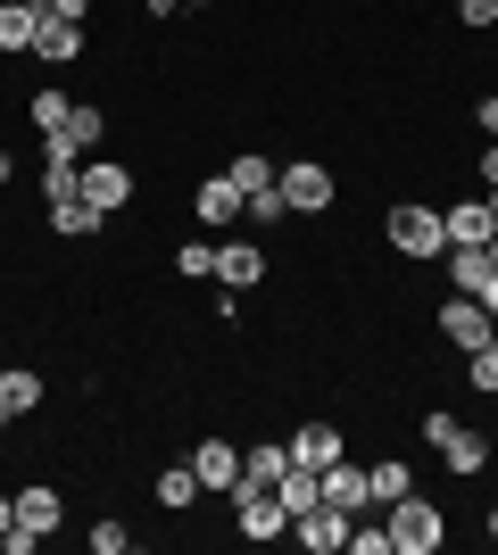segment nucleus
Wrapping results in <instances>:
<instances>
[{"label":"nucleus","mask_w":498,"mask_h":555,"mask_svg":"<svg viewBox=\"0 0 498 555\" xmlns=\"http://www.w3.org/2000/svg\"><path fill=\"white\" fill-rule=\"evenodd\" d=\"M34 34H42V9L34 0H0V59H34Z\"/></svg>","instance_id":"nucleus-18"},{"label":"nucleus","mask_w":498,"mask_h":555,"mask_svg":"<svg viewBox=\"0 0 498 555\" xmlns=\"http://www.w3.org/2000/svg\"><path fill=\"white\" fill-rule=\"evenodd\" d=\"M183 9H216V0H183Z\"/></svg>","instance_id":"nucleus-43"},{"label":"nucleus","mask_w":498,"mask_h":555,"mask_svg":"<svg viewBox=\"0 0 498 555\" xmlns=\"http://www.w3.org/2000/svg\"><path fill=\"white\" fill-rule=\"evenodd\" d=\"M42 224L59 232V241H92V232L108 224V216H100L92 199H84V191H75V199H42Z\"/></svg>","instance_id":"nucleus-17"},{"label":"nucleus","mask_w":498,"mask_h":555,"mask_svg":"<svg viewBox=\"0 0 498 555\" xmlns=\"http://www.w3.org/2000/svg\"><path fill=\"white\" fill-rule=\"evenodd\" d=\"M9 522H17V489H0V531H9Z\"/></svg>","instance_id":"nucleus-38"},{"label":"nucleus","mask_w":498,"mask_h":555,"mask_svg":"<svg viewBox=\"0 0 498 555\" xmlns=\"http://www.w3.org/2000/svg\"><path fill=\"white\" fill-rule=\"evenodd\" d=\"M266 266H274V257H266L258 241H225V249H216V282H225V291H258Z\"/></svg>","instance_id":"nucleus-14"},{"label":"nucleus","mask_w":498,"mask_h":555,"mask_svg":"<svg viewBox=\"0 0 498 555\" xmlns=\"http://www.w3.org/2000/svg\"><path fill=\"white\" fill-rule=\"evenodd\" d=\"M440 266H449V291H465V299H474L482 282H490V249H449Z\"/></svg>","instance_id":"nucleus-27"},{"label":"nucleus","mask_w":498,"mask_h":555,"mask_svg":"<svg viewBox=\"0 0 498 555\" xmlns=\"http://www.w3.org/2000/svg\"><path fill=\"white\" fill-rule=\"evenodd\" d=\"M191 216H200V224H208V232L241 224V183H233V175H225V166H216V175H200V183H191Z\"/></svg>","instance_id":"nucleus-10"},{"label":"nucleus","mask_w":498,"mask_h":555,"mask_svg":"<svg viewBox=\"0 0 498 555\" xmlns=\"http://www.w3.org/2000/svg\"><path fill=\"white\" fill-rule=\"evenodd\" d=\"M42 17H75V25H92V0H34Z\"/></svg>","instance_id":"nucleus-34"},{"label":"nucleus","mask_w":498,"mask_h":555,"mask_svg":"<svg viewBox=\"0 0 498 555\" xmlns=\"http://www.w3.org/2000/svg\"><path fill=\"white\" fill-rule=\"evenodd\" d=\"M150 498H158L166 514H191L200 498H208V489H200V473H191V456H183V464H158V481H150Z\"/></svg>","instance_id":"nucleus-19"},{"label":"nucleus","mask_w":498,"mask_h":555,"mask_svg":"<svg viewBox=\"0 0 498 555\" xmlns=\"http://www.w3.org/2000/svg\"><path fill=\"white\" fill-rule=\"evenodd\" d=\"M92 547L100 555H133V522H125V514H100V522H92Z\"/></svg>","instance_id":"nucleus-28"},{"label":"nucleus","mask_w":498,"mask_h":555,"mask_svg":"<svg viewBox=\"0 0 498 555\" xmlns=\"http://www.w3.org/2000/svg\"><path fill=\"white\" fill-rule=\"evenodd\" d=\"M42 547V531H25V522H9V531H0V555H34Z\"/></svg>","instance_id":"nucleus-33"},{"label":"nucleus","mask_w":498,"mask_h":555,"mask_svg":"<svg viewBox=\"0 0 498 555\" xmlns=\"http://www.w3.org/2000/svg\"><path fill=\"white\" fill-rule=\"evenodd\" d=\"M225 175H233V183H241V199H250V191H274V175H283V166H274V158L258 150V141H250V150H233V158H225Z\"/></svg>","instance_id":"nucleus-24"},{"label":"nucleus","mask_w":498,"mask_h":555,"mask_svg":"<svg viewBox=\"0 0 498 555\" xmlns=\"http://www.w3.org/2000/svg\"><path fill=\"white\" fill-rule=\"evenodd\" d=\"M84 199H92L100 216H125V208H133V166L92 150V158H84Z\"/></svg>","instance_id":"nucleus-6"},{"label":"nucleus","mask_w":498,"mask_h":555,"mask_svg":"<svg viewBox=\"0 0 498 555\" xmlns=\"http://www.w3.org/2000/svg\"><path fill=\"white\" fill-rule=\"evenodd\" d=\"M25 116H34V133H67V116H75V92H59V83H42V92L25 100Z\"/></svg>","instance_id":"nucleus-25"},{"label":"nucleus","mask_w":498,"mask_h":555,"mask_svg":"<svg viewBox=\"0 0 498 555\" xmlns=\"http://www.w3.org/2000/svg\"><path fill=\"white\" fill-rule=\"evenodd\" d=\"M432 324H440V340L457 348V357H465V348H482L490 340V315H482V299H465V291H449V299H440V315H432Z\"/></svg>","instance_id":"nucleus-9"},{"label":"nucleus","mask_w":498,"mask_h":555,"mask_svg":"<svg viewBox=\"0 0 498 555\" xmlns=\"http://www.w3.org/2000/svg\"><path fill=\"white\" fill-rule=\"evenodd\" d=\"M349 522H357V514H341V506H324V498H316V506L291 522V539H299L308 555H341V547H349Z\"/></svg>","instance_id":"nucleus-11"},{"label":"nucleus","mask_w":498,"mask_h":555,"mask_svg":"<svg viewBox=\"0 0 498 555\" xmlns=\"http://www.w3.org/2000/svg\"><path fill=\"white\" fill-rule=\"evenodd\" d=\"M382 522H391V555H440L449 547V506L424 498V489H407L399 506H382Z\"/></svg>","instance_id":"nucleus-2"},{"label":"nucleus","mask_w":498,"mask_h":555,"mask_svg":"<svg viewBox=\"0 0 498 555\" xmlns=\"http://www.w3.org/2000/svg\"><path fill=\"white\" fill-rule=\"evenodd\" d=\"M142 9H150V17H175V9H183V0H142Z\"/></svg>","instance_id":"nucleus-40"},{"label":"nucleus","mask_w":498,"mask_h":555,"mask_svg":"<svg viewBox=\"0 0 498 555\" xmlns=\"http://www.w3.org/2000/svg\"><path fill=\"white\" fill-rule=\"evenodd\" d=\"M366 481H374V506H399L407 489H424L407 456H374V464H366Z\"/></svg>","instance_id":"nucleus-23"},{"label":"nucleus","mask_w":498,"mask_h":555,"mask_svg":"<svg viewBox=\"0 0 498 555\" xmlns=\"http://www.w3.org/2000/svg\"><path fill=\"white\" fill-rule=\"evenodd\" d=\"M191 473H200L208 498H233L241 489V448L225 440V431H200V440H191Z\"/></svg>","instance_id":"nucleus-5"},{"label":"nucleus","mask_w":498,"mask_h":555,"mask_svg":"<svg viewBox=\"0 0 498 555\" xmlns=\"http://www.w3.org/2000/svg\"><path fill=\"white\" fill-rule=\"evenodd\" d=\"M283 440H291V464H316V473L349 456V431H341L332 415H308V423H291Z\"/></svg>","instance_id":"nucleus-7"},{"label":"nucleus","mask_w":498,"mask_h":555,"mask_svg":"<svg viewBox=\"0 0 498 555\" xmlns=\"http://www.w3.org/2000/svg\"><path fill=\"white\" fill-rule=\"evenodd\" d=\"M84 191V158L67 141H42V199H75Z\"/></svg>","instance_id":"nucleus-20"},{"label":"nucleus","mask_w":498,"mask_h":555,"mask_svg":"<svg viewBox=\"0 0 498 555\" xmlns=\"http://www.w3.org/2000/svg\"><path fill=\"white\" fill-rule=\"evenodd\" d=\"M316 489H324V506H341V514H366L374 506V481H366V464H324V473H316Z\"/></svg>","instance_id":"nucleus-13"},{"label":"nucleus","mask_w":498,"mask_h":555,"mask_svg":"<svg viewBox=\"0 0 498 555\" xmlns=\"http://www.w3.org/2000/svg\"><path fill=\"white\" fill-rule=\"evenodd\" d=\"M274 191H283V208H291V216H332V199H341V183H332V166H324V158H283Z\"/></svg>","instance_id":"nucleus-3"},{"label":"nucleus","mask_w":498,"mask_h":555,"mask_svg":"<svg viewBox=\"0 0 498 555\" xmlns=\"http://www.w3.org/2000/svg\"><path fill=\"white\" fill-rule=\"evenodd\" d=\"M50 141H67L75 158H92L100 141H108V108H100V100H75V116H67V133H50Z\"/></svg>","instance_id":"nucleus-21"},{"label":"nucleus","mask_w":498,"mask_h":555,"mask_svg":"<svg viewBox=\"0 0 498 555\" xmlns=\"http://www.w3.org/2000/svg\"><path fill=\"white\" fill-rule=\"evenodd\" d=\"M474 299H482V315H490V324H498V266H490V282H482Z\"/></svg>","instance_id":"nucleus-37"},{"label":"nucleus","mask_w":498,"mask_h":555,"mask_svg":"<svg viewBox=\"0 0 498 555\" xmlns=\"http://www.w3.org/2000/svg\"><path fill=\"white\" fill-rule=\"evenodd\" d=\"M474 175H482V191H498V141H482V158H474Z\"/></svg>","instance_id":"nucleus-36"},{"label":"nucleus","mask_w":498,"mask_h":555,"mask_svg":"<svg viewBox=\"0 0 498 555\" xmlns=\"http://www.w3.org/2000/svg\"><path fill=\"white\" fill-rule=\"evenodd\" d=\"M490 216H498V191H490Z\"/></svg>","instance_id":"nucleus-45"},{"label":"nucleus","mask_w":498,"mask_h":555,"mask_svg":"<svg viewBox=\"0 0 498 555\" xmlns=\"http://www.w3.org/2000/svg\"><path fill=\"white\" fill-rule=\"evenodd\" d=\"M449 9H457L465 34H490V25H498V0H449Z\"/></svg>","instance_id":"nucleus-32"},{"label":"nucleus","mask_w":498,"mask_h":555,"mask_svg":"<svg viewBox=\"0 0 498 555\" xmlns=\"http://www.w3.org/2000/svg\"><path fill=\"white\" fill-rule=\"evenodd\" d=\"M490 266H498V232H490Z\"/></svg>","instance_id":"nucleus-44"},{"label":"nucleus","mask_w":498,"mask_h":555,"mask_svg":"<svg viewBox=\"0 0 498 555\" xmlns=\"http://www.w3.org/2000/svg\"><path fill=\"white\" fill-rule=\"evenodd\" d=\"M17 522H25V531H59V522H67V498H59V481H25L17 489Z\"/></svg>","instance_id":"nucleus-16"},{"label":"nucleus","mask_w":498,"mask_h":555,"mask_svg":"<svg viewBox=\"0 0 498 555\" xmlns=\"http://www.w3.org/2000/svg\"><path fill=\"white\" fill-rule=\"evenodd\" d=\"M382 249L399 257V266H440V257H449L440 199H391V208H382Z\"/></svg>","instance_id":"nucleus-1"},{"label":"nucleus","mask_w":498,"mask_h":555,"mask_svg":"<svg viewBox=\"0 0 498 555\" xmlns=\"http://www.w3.org/2000/svg\"><path fill=\"white\" fill-rule=\"evenodd\" d=\"M474 125H482V141H498V92L474 100Z\"/></svg>","instance_id":"nucleus-35"},{"label":"nucleus","mask_w":498,"mask_h":555,"mask_svg":"<svg viewBox=\"0 0 498 555\" xmlns=\"http://www.w3.org/2000/svg\"><path fill=\"white\" fill-rule=\"evenodd\" d=\"M233 531L250 539V547H274V539H291V514L274 489H233Z\"/></svg>","instance_id":"nucleus-4"},{"label":"nucleus","mask_w":498,"mask_h":555,"mask_svg":"<svg viewBox=\"0 0 498 555\" xmlns=\"http://www.w3.org/2000/svg\"><path fill=\"white\" fill-rule=\"evenodd\" d=\"M440 224H449V249H490V232H498L490 191H482V199H449V208H440Z\"/></svg>","instance_id":"nucleus-12"},{"label":"nucleus","mask_w":498,"mask_h":555,"mask_svg":"<svg viewBox=\"0 0 498 555\" xmlns=\"http://www.w3.org/2000/svg\"><path fill=\"white\" fill-rule=\"evenodd\" d=\"M175 274H183V282H208L216 274V249H208V241H183V249H175Z\"/></svg>","instance_id":"nucleus-29"},{"label":"nucleus","mask_w":498,"mask_h":555,"mask_svg":"<svg viewBox=\"0 0 498 555\" xmlns=\"http://www.w3.org/2000/svg\"><path fill=\"white\" fill-rule=\"evenodd\" d=\"M0 406H9V415H42L50 406V382H42V365H0Z\"/></svg>","instance_id":"nucleus-15"},{"label":"nucleus","mask_w":498,"mask_h":555,"mask_svg":"<svg viewBox=\"0 0 498 555\" xmlns=\"http://www.w3.org/2000/svg\"><path fill=\"white\" fill-rule=\"evenodd\" d=\"M9 423H17V415H9V406H0V440H9Z\"/></svg>","instance_id":"nucleus-42"},{"label":"nucleus","mask_w":498,"mask_h":555,"mask_svg":"<svg viewBox=\"0 0 498 555\" xmlns=\"http://www.w3.org/2000/svg\"><path fill=\"white\" fill-rule=\"evenodd\" d=\"M341 555H391V522H349V547Z\"/></svg>","instance_id":"nucleus-30"},{"label":"nucleus","mask_w":498,"mask_h":555,"mask_svg":"<svg viewBox=\"0 0 498 555\" xmlns=\"http://www.w3.org/2000/svg\"><path fill=\"white\" fill-rule=\"evenodd\" d=\"M9 175H17V150H9V141H0V183H9Z\"/></svg>","instance_id":"nucleus-39"},{"label":"nucleus","mask_w":498,"mask_h":555,"mask_svg":"<svg viewBox=\"0 0 498 555\" xmlns=\"http://www.w3.org/2000/svg\"><path fill=\"white\" fill-rule=\"evenodd\" d=\"M241 216H250V224H283V191H250V199H241Z\"/></svg>","instance_id":"nucleus-31"},{"label":"nucleus","mask_w":498,"mask_h":555,"mask_svg":"<svg viewBox=\"0 0 498 555\" xmlns=\"http://www.w3.org/2000/svg\"><path fill=\"white\" fill-rule=\"evenodd\" d=\"M84 59H92V25L42 17V34H34V67H84Z\"/></svg>","instance_id":"nucleus-8"},{"label":"nucleus","mask_w":498,"mask_h":555,"mask_svg":"<svg viewBox=\"0 0 498 555\" xmlns=\"http://www.w3.org/2000/svg\"><path fill=\"white\" fill-rule=\"evenodd\" d=\"M283 473H291V440H258L241 456V489H274Z\"/></svg>","instance_id":"nucleus-22"},{"label":"nucleus","mask_w":498,"mask_h":555,"mask_svg":"<svg viewBox=\"0 0 498 555\" xmlns=\"http://www.w3.org/2000/svg\"><path fill=\"white\" fill-rule=\"evenodd\" d=\"M274 498H283V514H291V522H299V514H308L316 498H324V489H316V464H291L283 481H274Z\"/></svg>","instance_id":"nucleus-26"},{"label":"nucleus","mask_w":498,"mask_h":555,"mask_svg":"<svg viewBox=\"0 0 498 555\" xmlns=\"http://www.w3.org/2000/svg\"><path fill=\"white\" fill-rule=\"evenodd\" d=\"M482 531H490V547H498V506H490V514H482Z\"/></svg>","instance_id":"nucleus-41"}]
</instances>
